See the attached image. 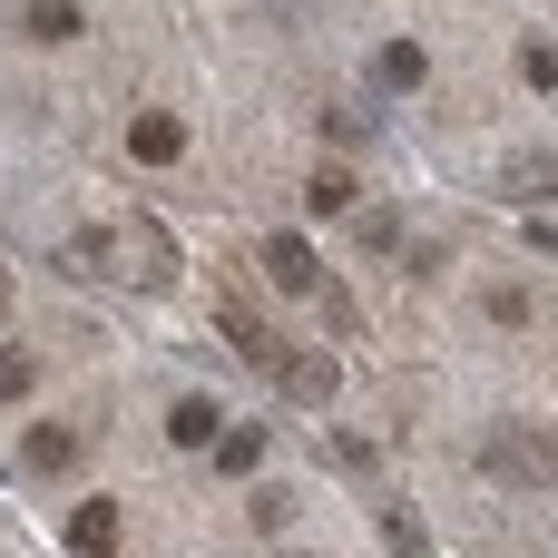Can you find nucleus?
<instances>
[{
    "instance_id": "obj_1",
    "label": "nucleus",
    "mask_w": 558,
    "mask_h": 558,
    "mask_svg": "<svg viewBox=\"0 0 558 558\" xmlns=\"http://www.w3.org/2000/svg\"><path fill=\"white\" fill-rule=\"evenodd\" d=\"M69 275H118V284L157 294V284H177V235L157 216H118L98 245H69Z\"/></svg>"
},
{
    "instance_id": "obj_2",
    "label": "nucleus",
    "mask_w": 558,
    "mask_h": 558,
    "mask_svg": "<svg viewBox=\"0 0 558 558\" xmlns=\"http://www.w3.org/2000/svg\"><path fill=\"white\" fill-rule=\"evenodd\" d=\"M481 471L510 481V490H539V481H558V441H549V432H530V422H490Z\"/></svg>"
},
{
    "instance_id": "obj_3",
    "label": "nucleus",
    "mask_w": 558,
    "mask_h": 558,
    "mask_svg": "<svg viewBox=\"0 0 558 558\" xmlns=\"http://www.w3.org/2000/svg\"><path fill=\"white\" fill-rule=\"evenodd\" d=\"M255 255H265V275H275V284H284V294H304V304H324V314H333V324H353V304H343V294H333V275H324V255H314V245H304V235H265V245H255Z\"/></svg>"
},
{
    "instance_id": "obj_4",
    "label": "nucleus",
    "mask_w": 558,
    "mask_h": 558,
    "mask_svg": "<svg viewBox=\"0 0 558 558\" xmlns=\"http://www.w3.org/2000/svg\"><path fill=\"white\" fill-rule=\"evenodd\" d=\"M226 343H235V353H245L255 373H275V383H284V363H294V343H284V333L265 324V314H245V304H226Z\"/></svg>"
},
{
    "instance_id": "obj_5",
    "label": "nucleus",
    "mask_w": 558,
    "mask_h": 558,
    "mask_svg": "<svg viewBox=\"0 0 558 558\" xmlns=\"http://www.w3.org/2000/svg\"><path fill=\"white\" fill-rule=\"evenodd\" d=\"M490 186H500V196H520V206H530V196H558V147H520V157H500V177H490Z\"/></svg>"
},
{
    "instance_id": "obj_6",
    "label": "nucleus",
    "mask_w": 558,
    "mask_h": 558,
    "mask_svg": "<svg viewBox=\"0 0 558 558\" xmlns=\"http://www.w3.org/2000/svg\"><path fill=\"white\" fill-rule=\"evenodd\" d=\"M128 157H137V167H177V157H186V128H177V118H157V108H147V118H137V128H128Z\"/></svg>"
},
{
    "instance_id": "obj_7",
    "label": "nucleus",
    "mask_w": 558,
    "mask_h": 558,
    "mask_svg": "<svg viewBox=\"0 0 558 558\" xmlns=\"http://www.w3.org/2000/svg\"><path fill=\"white\" fill-rule=\"evenodd\" d=\"M20 29H29V39H78V29H88V10H78V0H29V10H20Z\"/></svg>"
},
{
    "instance_id": "obj_8",
    "label": "nucleus",
    "mask_w": 558,
    "mask_h": 558,
    "mask_svg": "<svg viewBox=\"0 0 558 558\" xmlns=\"http://www.w3.org/2000/svg\"><path fill=\"white\" fill-rule=\"evenodd\" d=\"M284 392H294V402H333V392H343V373H333L324 353H294V363H284Z\"/></svg>"
},
{
    "instance_id": "obj_9",
    "label": "nucleus",
    "mask_w": 558,
    "mask_h": 558,
    "mask_svg": "<svg viewBox=\"0 0 558 558\" xmlns=\"http://www.w3.org/2000/svg\"><path fill=\"white\" fill-rule=\"evenodd\" d=\"M69 549H78V558H108V549H118V510H108V500H88V510L69 520Z\"/></svg>"
},
{
    "instance_id": "obj_10",
    "label": "nucleus",
    "mask_w": 558,
    "mask_h": 558,
    "mask_svg": "<svg viewBox=\"0 0 558 558\" xmlns=\"http://www.w3.org/2000/svg\"><path fill=\"white\" fill-rule=\"evenodd\" d=\"M373 78H383V88H392V98H402V88H422V78H432V59H422V49H412V39H392V49H383V59H373Z\"/></svg>"
},
{
    "instance_id": "obj_11",
    "label": "nucleus",
    "mask_w": 558,
    "mask_h": 558,
    "mask_svg": "<svg viewBox=\"0 0 558 558\" xmlns=\"http://www.w3.org/2000/svg\"><path fill=\"white\" fill-rule=\"evenodd\" d=\"M20 461H29L39 481H59V471L78 461V432H59V422H49V432H29V451H20Z\"/></svg>"
},
{
    "instance_id": "obj_12",
    "label": "nucleus",
    "mask_w": 558,
    "mask_h": 558,
    "mask_svg": "<svg viewBox=\"0 0 558 558\" xmlns=\"http://www.w3.org/2000/svg\"><path fill=\"white\" fill-rule=\"evenodd\" d=\"M255 461H265V432H216V471L255 481Z\"/></svg>"
},
{
    "instance_id": "obj_13",
    "label": "nucleus",
    "mask_w": 558,
    "mask_h": 558,
    "mask_svg": "<svg viewBox=\"0 0 558 558\" xmlns=\"http://www.w3.org/2000/svg\"><path fill=\"white\" fill-rule=\"evenodd\" d=\"M383 549L392 558H432V530H422L412 510H383Z\"/></svg>"
},
{
    "instance_id": "obj_14",
    "label": "nucleus",
    "mask_w": 558,
    "mask_h": 558,
    "mask_svg": "<svg viewBox=\"0 0 558 558\" xmlns=\"http://www.w3.org/2000/svg\"><path fill=\"white\" fill-rule=\"evenodd\" d=\"M304 196H314V216H353V177H343V167H314Z\"/></svg>"
},
{
    "instance_id": "obj_15",
    "label": "nucleus",
    "mask_w": 558,
    "mask_h": 558,
    "mask_svg": "<svg viewBox=\"0 0 558 558\" xmlns=\"http://www.w3.org/2000/svg\"><path fill=\"white\" fill-rule=\"evenodd\" d=\"M167 441H186V451L216 441V402H177V412H167Z\"/></svg>"
},
{
    "instance_id": "obj_16",
    "label": "nucleus",
    "mask_w": 558,
    "mask_h": 558,
    "mask_svg": "<svg viewBox=\"0 0 558 558\" xmlns=\"http://www.w3.org/2000/svg\"><path fill=\"white\" fill-rule=\"evenodd\" d=\"M520 78H530V88H558V49H549V39L520 49Z\"/></svg>"
},
{
    "instance_id": "obj_17",
    "label": "nucleus",
    "mask_w": 558,
    "mask_h": 558,
    "mask_svg": "<svg viewBox=\"0 0 558 558\" xmlns=\"http://www.w3.org/2000/svg\"><path fill=\"white\" fill-rule=\"evenodd\" d=\"M29 383H39V363H29V353H0V402H20Z\"/></svg>"
}]
</instances>
